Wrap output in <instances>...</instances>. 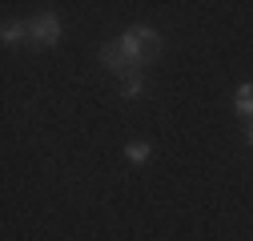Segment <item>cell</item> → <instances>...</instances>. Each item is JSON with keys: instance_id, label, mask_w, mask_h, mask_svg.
<instances>
[{"instance_id": "6da1fadb", "label": "cell", "mask_w": 253, "mask_h": 241, "mask_svg": "<svg viewBox=\"0 0 253 241\" xmlns=\"http://www.w3.org/2000/svg\"><path fill=\"white\" fill-rule=\"evenodd\" d=\"M121 44H125V52H129V60H133L137 73L149 65V60L161 56V37H157V28H149V24L125 28V33H121Z\"/></svg>"}, {"instance_id": "7a4b0ae2", "label": "cell", "mask_w": 253, "mask_h": 241, "mask_svg": "<svg viewBox=\"0 0 253 241\" xmlns=\"http://www.w3.org/2000/svg\"><path fill=\"white\" fill-rule=\"evenodd\" d=\"M60 37H65V24H60L56 12H37L28 20V44L33 48H52Z\"/></svg>"}, {"instance_id": "3957f363", "label": "cell", "mask_w": 253, "mask_h": 241, "mask_svg": "<svg viewBox=\"0 0 253 241\" xmlns=\"http://www.w3.org/2000/svg\"><path fill=\"white\" fill-rule=\"evenodd\" d=\"M101 65H105L109 73H117V77L137 73L133 60H129V52H125V44H121V37H117V40H105V48H101Z\"/></svg>"}, {"instance_id": "277c9868", "label": "cell", "mask_w": 253, "mask_h": 241, "mask_svg": "<svg viewBox=\"0 0 253 241\" xmlns=\"http://www.w3.org/2000/svg\"><path fill=\"white\" fill-rule=\"evenodd\" d=\"M233 109H237L245 120H253V80L237 84V93H233Z\"/></svg>"}, {"instance_id": "5b68a950", "label": "cell", "mask_w": 253, "mask_h": 241, "mask_svg": "<svg viewBox=\"0 0 253 241\" xmlns=\"http://www.w3.org/2000/svg\"><path fill=\"white\" fill-rule=\"evenodd\" d=\"M153 157V145L149 141H129V145H125V161H129V165H145Z\"/></svg>"}, {"instance_id": "8992f818", "label": "cell", "mask_w": 253, "mask_h": 241, "mask_svg": "<svg viewBox=\"0 0 253 241\" xmlns=\"http://www.w3.org/2000/svg\"><path fill=\"white\" fill-rule=\"evenodd\" d=\"M117 88H121V97H141V93H145V77H141V73H125V77L117 80Z\"/></svg>"}, {"instance_id": "52a82bcc", "label": "cell", "mask_w": 253, "mask_h": 241, "mask_svg": "<svg viewBox=\"0 0 253 241\" xmlns=\"http://www.w3.org/2000/svg\"><path fill=\"white\" fill-rule=\"evenodd\" d=\"M0 37H4V44H20V40H28V24L24 20H8Z\"/></svg>"}, {"instance_id": "ba28073f", "label": "cell", "mask_w": 253, "mask_h": 241, "mask_svg": "<svg viewBox=\"0 0 253 241\" xmlns=\"http://www.w3.org/2000/svg\"><path fill=\"white\" fill-rule=\"evenodd\" d=\"M241 137H245V145L253 149V120H245V133H241Z\"/></svg>"}]
</instances>
